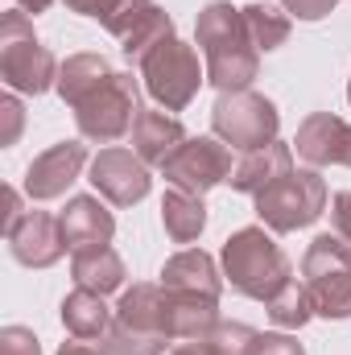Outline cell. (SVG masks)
Here are the masks:
<instances>
[{
  "label": "cell",
  "instance_id": "obj_1",
  "mask_svg": "<svg viewBox=\"0 0 351 355\" xmlns=\"http://www.w3.org/2000/svg\"><path fill=\"white\" fill-rule=\"evenodd\" d=\"M194 37H198L203 58H207L211 87H219V95L248 91V83L257 79V67H261V50L248 33L244 8H232L228 0L207 4L194 21Z\"/></svg>",
  "mask_w": 351,
  "mask_h": 355
},
{
  "label": "cell",
  "instance_id": "obj_2",
  "mask_svg": "<svg viewBox=\"0 0 351 355\" xmlns=\"http://www.w3.org/2000/svg\"><path fill=\"white\" fill-rule=\"evenodd\" d=\"M223 277L232 281L236 293L257 297L264 306L293 281L281 244L264 227H240L236 236H228V244H223Z\"/></svg>",
  "mask_w": 351,
  "mask_h": 355
},
{
  "label": "cell",
  "instance_id": "obj_3",
  "mask_svg": "<svg viewBox=\"0 0 351 355\" xmlns=\"http://www.w3.org/2000/svg\"><path fill=\"white\" fill-rule=\"evenodd\" d=\"M302 285L323 318L351 314V244L343 236H318L302 257Z\"/></svg>",
  "mask_w": 351,
  "mask_h": 355
},
{
  "label": "cell",
  "instance_id": "obj_4",
  "mask_svg": "<svg viewBox=\"0 0 351 355\" xmlns=\"http://www.w3.org/2000/svg\"><path fill=\"white\" fill-rule=\"evenodd\" d=\"M252 202L268 232H298L327 211V182L314 170H289L268 182L261 194H252Z\"/></svg>",
  "mask_w": 351,
  "mask_h": 355
},
{
  "label": "cell",
  "instance_id": "obj_5",
  "mask_svg": "<svg viewBox=\"0 0 351 355\" xmlns=\"http://www.w3.org/2000/svg\"><path fill=\"white\" fill-rule=\"evenodd\" d=\"M0 75L12 91H25V95H42L58 83V62L33 37V25L25 12H8L0 25Z\"/></svg>",
  "mask_w": 351,
  "mask_h": 355
},
{
  "label": "cell",
  "instance_id": "obj_6",
  "mask_svg": "<svg viewBox=\"0 0 351 355\" xmlns=\"http://www.w3.org/2000/svg\"><path fill=\"white\" fill-rule=\"evenodd\" d=\"M211 128L223 145L252 153V149H264L277 141L281 116H277L273 99H264L261 91H228L211 107Z\"/></svg>",
  "mask_w": 351,
  "mask_h": 355
},
{
  "label": "cell",
  "instance_id": "obj_7",
  "mask_svg": "<svg viewBox=\"0 0 351 355\" xmlns=\"http://www.w3.org/2000/svg\"><path fill=\"white\" fill-rule=\"evenodd\" d=\"M137 79L128 71H116L108 83L91 91L83 103H75V124H79V137L95 141V145H112L120 141L124 132H132L137 124Z\"/></svg>",
  "mask_w": 351,
  "mask_h": 355
},
{
  "label": "cell",
  "instance_id": "obj_8",
  "mask_svg": "<svg viewBox=\"0 0 351 355\" xmlns=\"http://www.w3.org/2000/svg\"><path fill=\"white\" fill-rule=\"evenodd\" d=\"M141 79H145V91L166 107V112H182L194 95H198V83L207 79L198 71V54L194 46L178 42V37H166L162 46H153L145 58H141Z\"/></svg>",
  "mask_w": 351,
  "mask_h": 355
},
{
  "label": "cell",
  "instance_id": "obj_9",
  "mask_svg": "<svg viewBox=\"0 0 351 355\" xmlns=\"http://www.w3.org/2000/svg\"><path fill=\"white\" fill-rule=\"evenodd\" d=\"M232 170V145H223L219 137H186L182 149L162 166L166 182L186 194H207L211 186L228 182Z\"/></svg>",
  "mask_w": 351,
  "mask_h": 355
},
{
  "label": "cell",
  "instance_id": "obj_10",
  "mask_svg": "<svg viewBox=\"0 0 351 355\" xmlns=\"http://www.w3.org/2000/svg\"><path fill=\"white\" fill-rule=\"evenodd\" d=\"M103 29L120 37V50L132 62H141L153 46H162L166 37H174V21L153 0H120L112 8V17L103 21Z\"/></svg>",
  "mask_w": 351,
  "mask_h": 355
},
{
  "label": "cell",
  "instance_id": "obj_11",
  "mask_svg": "<svg viewBox=\"0 0 351 355\" xmlns=\"http://www.w3.org/2000/svg\"><path fill=\"white\" fill-rule=\"evenodd\" d=\"M4 236H8L12 257L29 268H50L54 261H62V252H67L62 219H54L50 211H21L4 227Z\"/></svg>",
  "mask_w": 351,
  "mask_h": 355
},
{
  "label": "cell",
  "instance_id": "obj_12",
  "mask_svg": "<svg viewBox=\"0 0 351 355\" xmlns=\"http://www.w3.org/2000/svg\"><path fill=\"white\" fill-rule=\"evenodd\" d=\"M91 186L108 202L132 207L149 194V166L128 149H99V157L91 162Z\"/></svg>",
  "mask_w": 351,
  "mask_h": 355
},
{
  "label": "cell",
  "instance_id": "obj_13",
  "mask_svg": "<svg viewBox=\"0 0 351 355\" xmlns=\"http://www.w3.org/2000/svg\"><path fill=\"white\" fill-rule=\"evenodd\" d=\"M293 145H298V157L310 166H348L351 170V124L331 112L306 116Z\"/></svg>",
  "mask_w": 351,
  "mask_h": 355
},
{
  "label": "cell",
  "instance_id": "obj_14",
  "mask_svg": "<svg viewBox=\"0 0 351 355\" xmlns=\"http://www.w3.org/2000/svg\"><path fill=\"white\" fill-rule=\"evenodd\" d=\"M83 162H87V149L79 141H62L54 149H46L42 157H33V166L25 170V194L33 202H46V198H58L67 194V186L83 174Z\"/></svg>",
  "mask_w": 351,
  "mask_h": 355
},
{
  "label": "cell",
  "instance_id": "obj_15",
  "mask_svg": "<svg viewBox=\"0 0 351 355\" xmlns=\"http://www.w3.org/2000/svg\"><path fill=\"white\" fill-rule=\"evenodd\" d=\"M186 141V128L182 120L162 112V107H141L137 112V124H132V153L145 162V166H166L182 149Z\"/></svg>",
  "mask_w": 351,
  "mask_h": 355
},
{
  "label": "cell",
  "instance_id": "obj_16",
  "mask_svg": "<svg viewBox=\"0 0 351 355\" xmlns=\"http://www.w3.org/2000/svg\"><path fill=\"white\" fill-rule=\"evenodd\" d=\"M58 219H62V236H67V248H71V252L112 244V236H116L112 211H108L99 198H91V194H75Z\"/></svg>",
  "mask_w": 351,
  "mask_h": 355
},
{
  "label": "cell",
  "instance_id": "obj_17",
  "mask_svg": "<svg viewBox=\"0 0 351 355\" xmlns=\"http://www.w3.org/2000/svg\"><path fill=\"white\" fill-rule=\"evenodd\" d=\"M162 289L170 293H186V297H207V302H219V272H215V261L203 252V248H182L178 257L166 261L162 268Z\"/></svg>",
  "mask_w": 351,
  "mask_h": 355
},
{
  "label": "cell",
  "instance_id": "obj_18",
  "mask_svg": "<svg viewBox=\"0 0 351 355\" xmlns=\"http://www.w3.org/2000/svg\"><path fill=\"white\" fill-rule=\"evenodd\" d=\"M293 170V149L289 145H281V141H273V145H264V149H252V153H244V162L232 170V190H240V194H261L268 182H277L281 174H289Z\"/></svg>",
  "mask_w": 351,
  "mask_h": 355
},
{
  "label": "cell",
  "instance_id": "obj_19",
  "mask_svg": "<svg viewBox=\"0 0 351 355\" xmlns=\"http://www.w3.org/2000/svg\"><path fill=\"white\" fill-rule=\"evenodd\" d=\"M215 327H219V302L166 289V335L170 339H207Z\"/></svg>",
  "mask_w": 351,
  "mask_h": 355
},
{
  "label": "cell",
  "instance_id": "obj_20",
  "mask_svg": "<svg viewBox=\"0 0 351 355\" xmlns=\"http://www.w3.org/2000/svg\"><path fill=\"white\" fill-rule=\"evenodd\" d=\"M112 310L103 306V293L75 285L67 297H62V327L75 335V339H108L112 331Z\"/></svg>",
  "mask_w": 351,
  "mask_h": 355
},
{
  "label": "cell",
  "instance_id": "obj_21",
  "mask_svg": "<svg viewBox=\"0 0 351 355\" xmlns=\"http://www.w3.org/2000/svg\"><path fill=\"white\" fill-rule=\"evenodd\" d=\"M116 322H124L132 331L166 335V289L162 285H132L116 306Z\"/></svg>",
  "mask_w": 351,
  "mask_h": 355
},
{
  "label": "cell",
  "instance_id": "obj_22",
  "mask_svg": "<svg viewBox=\"0 0 351 355\" xmlns=\"http://www.w3.org/2000/svg\"><path fill=\"white\" fill-rule=\"evenodd\" d=\"M71 272H75V285L95 289V293H112V289H120V285H124V261L116 257V248H112V244L71 252Z\"/></svg>",
  "mask_w": 351,
  "mask_h": 355
},
{
  "label": "cell",
  "instance_id": "obj_23",
  "mask_svg": "<svg viewBox=\"0 0 351 355\" xmlns=\"http://www.w3.org/2000/svg\"><path fill=\"white\" fill-rule=\"evenodd\" d=\"M116 71H112V62L103 58V54H75V58H67L62 67H58V95L75 107V103H83L91 91L99 87V83H108Z\"/></svg>",
  "mask_w": 351,
  "mask_h": 355
},
{
  "label": "cell",
  "instance_id": "obj_24",
  "mask_svg": "<svg viewBox=\"0 0 351 355\" xmlns=\"http://www.w3.org/2000/svg\"><path fill=\"white\" fill-rule=\"evenodd\" d=\"M162 223H166V236H170L174 244H190V240H198V232L207 227L203 194L170 190V194L162 198Z\"/></svg>",
  "mask_w": 351,
  "mask_h": 355
},
{
  "label": "cell",
  "instance_id": "obj_25",
  "mask_svg": "<svg viewBox=\"0 0 351 355\" xmlns=\"http://www.w3.org/2000/svg\"><path fill=\"white\" fill-rule=\"evenodd\" d=\"M310 314H314V302H310V293H306L302 281H289V285L268 302V318H273L281 331H298V327H306Z\"/></svg>",
  "mask_w": 351,
  "mask_h": 355
},
{
  "label": "cell",
  "instance_id": "obj_26",
  "mask_svg": "<svg viewBox=\"0 0 351 355\" xmlns=\"http://www.w3.org/2000/svg\"><path fill=\"white\" fill-rule=\"evenodd\" d=\"M244 21H248V33H252L257 50H277L289 37V17L281 8H273V4H248Z\"/></svg>",
  "mask_w": 351,
  "mask_h": 355
},
{
  "label": "cell",
  "instance_id": "obj_27",
  "mask_svg": "<svg viewBox=\"0 0 351 355\" xmlns=\"http://www.w3.org/2000/svg\"><path fill=\"white\" fill-rule=\"evenodd\" d=\"M108 352L112 355H162L166 352V335H149V331H132V327H124V322H112V331H108Z\"/></svg>",
  "mask_w": 351,
  "mask_h": 355
},
{
  "label": "cell",
  "instance_id": "obj_28",
  "mask_svg": "<svg viewBox=\"0 0 351 355\" xmlns=\"http://www.w3.org/2000/svg\"><path fill=\"white\" fill-rule=\"evenodd\" d=\"M257 331L252 327H244V322H219L207 339H203V347L211 355H252L257 347Z\"/></svg>",
  "mask_w": 351,
  "mask_h": 355
},
{
  "label": "cell",
  "instance_id": "obj_29",
  "mask_svg": "<svg viewBox=\"0 0 351 355\" xmlns=\"http://www.w3.org/2000/svg\"><path fill=\"white\" fill-rule=\"evenodd\" d=\"M0 355H42V343L25 327H4L0 331Z\"/></svg>",
  "mask_w": 351,
  "mask_h": 355
},
{
  "label": "cell",
  "instance_id": "obj_30",
  "mask_svg": "<svg viewBox=\"0 0 351 355\" xmlns=\"http://www.w3.org/2000/svg\"><path fill=\"white\" fill-rule=\"evenodd\" d=\"M335 4H339V0H281V8H285L289 17H298V21H323Z\"/></svg>",
  "mask_w": 351,
  "mask_h": 355
},
{
  "label": "cell",
  "instance_id": "obj_31",
  "mask_svg": "<svg viewBox=\"0 0 351 355\" xmlns=\"http://www.w3.org/2000/svg\"><path fill=\"white\" fill-rule=\"evenodd\" d=\"M252 355H306V352H302V343L289 339V335H261L257 347H252Z\"/></svg>",
  "mask_w": 351,
  "mask_h": 355
},
{
  "label": "cell",
  "instance_id": "obj_32",
  "mask_svg": "<svg viewBox=\"0 0 351 355\" xmlns=\"http://www.w3.org/2000/svg\"><path fill=\"white\" fill-rule=\"evenodd\" d=\"M331 223H335V236H343L351 244V190L331 198Z\"/></svg>",
  "mask_w": 351,
  "mask_h": 355
},
{
  "label": "cell",
  "instance_id": "obj_33",
  "mask_svg": "<svg viewBox=\"0 0 351 355\" xmlns=\"http://www.w3.org/2000/svg\"><path fill=\"white\" fill-rule=\"evenodd\" d=\"M0 116H4L0 145H12V141H17V132H21V103H17L12 95H4V99H0Z\"/></svg>",
  "mask_w": 351,
  "mask_h": 355
},
{
  "label": "cell",
  "instance_id": "obj_34",
  "mask_svg": "<svg viewBox=\"0 0 351 355\" xmlns=\"http://www.w3.org/2000/svg\"><path fill=\"white\" fill-rule=\"evenodd\" d=\"M116 4H120V0H67L71 12H83V17H95V21H108Z\"/></svg>",
  "mask_w": 351,
  "mask_h": 355
},
{
  "label": "cell",
  "instance_id": "obj_35",
  "mask_svg": "<svg viewBox=\"0 0 351 355\" xmlns=\"http://www.w3.org/2000/svg\"><path fill=\"white\" fill-rule=\"evenodd\" d=\"M58 355H112L108 343H95V339H75V343H62Z\"/></svg>",
  "mask_w": 351,
  "mask_h": 355
},
{
  "label": "cell",
  "instance_id": "obj_36",
  "mask_svg": "<svg viewBox=\"0 0 351 355\" xmlns=\"http://www.w3.org/2000/svg\"><path fill=\"white\" fill-rule=\"evenodd\" d=\"M170 355H211V352L203 347V339H186V343H182V347H174Z\"/></svg>",
  "mask_w": 351,
  "mask_h": 355
},
{
  "label": "cell",
  "instance_id": "obj_37",
  "mask_svg": "<svg viewBox=\"0 0 351 355\" xmlns=\"http://www.w3.org/2000/svg\"><path fill=\"white\" fill-rule=\"evenodd\" d=\"M17 4H21V12H33V17H37V12H46L54 0H17Z\"/></svg>",
  "mask_w": 351,
  "mask_h": 355
},
{
  "label": "cell",
  "instance_id": "obj_38",
  "mask_svg": "<svg viewBox=\"0 0 351 355\" xmlns=\"http://www.w3.org/2000/svg\"><path fill=\"white\" fill-rule=\"evenodd\" d=\"M348 99H351V83H348Z\"/></svg>",
  "mask_w": 351,
  "mask_h": 355
}]
</instances>
